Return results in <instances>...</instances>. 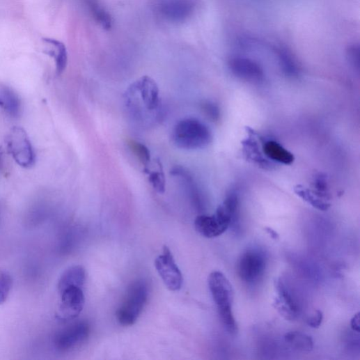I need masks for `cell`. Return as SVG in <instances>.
Listing matches in <instances>:
<instances>
[{"mask_svg":"<svg viewBox=\"0 0 360 360\" xmlns=\"http://www.w3.org/2000/svg\"><path fill=\"white\" fill-rule=\"evenodd\" d=\"M86 280V271L81 265L70 267L59 278L57 287L58 293L70 287L83 288Z\"/></svg>","mask_w":360,"mask_h":360,"instance_id":"cell-15","label":"cell"},{"mask_svg":"<svg viewBox=\"0 0 360 360\" xmlns=\"http://www.w3.org/2000/svg\"><path fill=\"white\" fill-rule=\"evenodd\" d=\"M222 205L230 214L233 224L235 223L237 221L240 211V201L237 195L235 193L231 192L227 196Z\"/></svg>","mask_w":360,"mask_h":360,"instance_id":"cell-24","label":"cell"},{"mask_svg":"<svg viewBox=\"0 0 360 360\" xmlns=\"http://www.w3.org/2000/svg\"><path fill=\"white\" fill-rule=\"evenodd\" d=\"M196 230L206 238L218 237L225 233L230 228V224L218 214L199 215L194 222Z\"/></svg>","mask_w":360,"mask_h":360,"instance_id":"cell-11","label":"cell"},{"mask_svg":"<svg viewBox=\"0 0 360 360\" xmlns=\"http://www.w3.org/2000/svg\"><path fill=\"white\" fill-rule=\"evenodd\" d=\"M209 289L226 329L231 334H236L238 327L233 312L234 292L232 284L221 272H212L208 278Z\"/></svg>","mask_w":360,"mask_h":360,"instance_id":"cell-1","label":"cell"},{"mask_svg":"<svg viewBox=\"0 0 360 360\" xmlns=\"http://www.w3.org/2000/svg\"><path fill=\"white\" fill-rule=\"evenodd\" d=\"M265 155L271 160L285 165H291L295 162L294 155L274 141H268L263 146Z\"/></svg>","mask_w":360,"mask_h":360,"instance_id":"cell-16","label":"cell"},{"mask_svg":"<svg viewBox=\"0 0 360 360\" xmlns=\"http://www.w3.org/2000/svg\"><path fill=\"white\" fill-rule=\"evenodd\" d=\"M285 341L294 348L309 352L313 348V341L312 338L300 331H290L284 336Z\"/></svg>","mask_w":360,"mask_h":360,"instance_id":"cell-17","label":"cell"},{"mask_svg":"<svg viewBox=\"0 0 360 360\" xmlns=\"http://www.w3.org/2000/svg\"><path fill=\"white\" fill-rule=\"evenodd\" d=\"M0 109L13 118L20 116L22 111V102L19 95L4 84H0Z\"/></svg>","mask_w":360,"mask_h":360,"instance_id":"cell-14","label":"cell"},{"mask_svg":"<svg viewBox=\"0 0 360 360\" xmlns=\"http://www.w3.org/2000/svg\"><path fill=\"white\" fill-rule=\"evenodd\" d=\"M265 230L272 239H274V240L279 239V236L278 233L273 229H272L270 228H266Z\"/></svg>","mask_w":360,"mask_h":360,"instance_id":"cell-30","label":"cell"},{"mask_svg":"<svg viewBox=\"0 0 360 360\" xmlns=\"http://www.w3.org/2000/svg\"><path fill=\"white\" fill-rule=\"evenodd\" d=\"M60 302L56 313L58 320L66 322L77 318L85 306L82 288L70 287L59 293Z\"/></svg>","mask_w":360,"mask_h":360,"instance_id":"cell-5","label":"cell"},{"mask_svg":"<svg viewBox=\"0 0 360 360\" xmlns=\"http://www.w3.org/2000/svg\"><path fill=\"white\" fill-rule=\"evenodd\" d=\"M277 297L274 299V306L285 320H295L299 314V307L290 290L281 280L275 281Z\"/></svg>","mask_w":360,"mask_h":360,"instance_id":"cell-10","label":"cell"},{"mask_svg":"<svg viewBox=\"0 0 360 360\" xmlns=\"http://www.w3.org/2000/svg\"><path fill=\"white\" fill-rule=\"evenodd\" d=\"M228 63L232 73L242 81L255 84L261 82L264 79L262 67L252 59L235 56L231 58Z\"/></svg>","mask_w":360,"mask_h":360,"instance_id":"cell-9","label":"cell"},{"mask_svg":"<svg viewBox=\"0 0 360 360\" xmlns=\"http://www.w3.org/2000/svg\"><path fill=\"white\" fill-rule=\"evenodd\" d=\"M295 191L303 200L320 210L326 211L331 206L329 203L305 187L298 185L295 187Z\"/></svg>","mask_w":360,"mask_h":360,"instance_id":"cell-19","label":"cell"},{"mask_svg":"<svg viewBox=\"0 0 360 360\" xmlns=\"http://www.w3.org/2000/svg\"><path fill=\"white\" fill-rule=\"evenodd\" d=\"M159 170L157 171H150L148 168H145L143 172L148 175V180L153 188L159 194H164L166 191V177L162 162L157 161Z\"/></svg>","mask_w":360,"mask_h":360,"instance_id":"cell-21","label":"cell"},{"mask_svg":"<svg viewBox=\"0 0 360 360\" xmlns=\"http://www.w3.org/2000/svg\"><path fill=\"white\" fill-rule=\"evenodd\" d=\"M201 109L203 114L212 122L218 121L220 118V109L215 104L205 101L201 104Z\"/></svg>","mask_w":360,"mask_h":360,"instance_id":"cell-25","label":"cell"},{"mask_svg":"<svg viewBox=\"0 0 360 360\" xmlns=\"http://www.w3.org/2000/svg\"><path fill=\"white\" fill-rule=\"evenodd\" d=\"M350 327L352 331L359 333L360 331V324H359V313L355 314L350 321Z\"/></svg>","mask_w":360,"mask_h":360,"instance_id":"cell-29","label":"cell"},{"mask_svg":"<svg viewBox=\"0 0 360 360\" xmlns=\"http://www.w3.org/2000/svg\"><path fill=\"white\" fill-rule=\"evenodd\" d=\"M13 284V277L6 271L0 270V306L4 304L10 296Z\"/></svg>","mask_w":360,"mask_h":360,"instance_id":"cell-23","label":"cell"},{"mask_svg":"<svg viewBox=\"0 0 360 360\" xmlns=\"http://www.w3.org/2000/svg\"><path fill=\"white\" fill-rule=\"evenodd\" d=\"M155 267L170 291L178 292L181 290L183 276L167 246H164L163 253L156 259Z\"/></svg>","mask_w":360,"mask_h":360,"instance_id":"cell-8","label":"cell"},{"mask_svg":"<svg viewBox=\"0 0 360 360\" xmlns=\"http://www.w3.org/2000/svg\"><path fill=\"white\" fill-rule=\"evenodd\" d=\"M90 333V325L86 322L71 324L56 335L54 341L55 348L61 352L77 349L86 342Z\"/></svg>","mask_w":360,"mask_h":360,"instance_id":"cell-6","label":"cell"},{"mask_svg":"<svg viewBox=\"0 0 360 360\" xmlns=\"http://www.w3.org/2000/svg\"><path fill=\"white\" fill-rule=\"evenodd\" d=\"M88 5L95 19L104 29L109 30L112 24L110 15L100 7L95 0H88Z\"/></svg>","mask_w":360,"mask_h":360,"instance_id":"cell-22","label":"cell"},{"mask_svg":"<svg viewBox=\"0 0 360 360\" xmlns=\"http://www.w3.org/2000/svg\"><path fill=\"white\" fill-rule=\"evenodd\" d=\"M148 297V285L145 281L137 280L132 283L117 311L116 318L118 322L125 327L133 325L145 308Z\"/></svg>","mask_w":360,"mask_h":360,"instance_id":"cell-3","label":"cell"},{"mask_svg":"<svg viewBox=\"0 0 360 360\" xmlns=\"http://www.w3.org/2000/svg\"><path fill=\"white\" fill-rule=\"evenodd\" d=\"M347 56L350 65L357 71L359 70V47L353 45L348 47Z\"/></svg>","mask_w":360,"mask_h":360,"instance_id":"cell-26","label":"cell"},{"mask_svg":"<svg viewBox=\"0 0 360 360\" xmlns=\"http://www.w3.org/2000/svg\"><path fill=\"white\" fill-rule=\"evenodd\" d=\"M266 264L263 253L256 249L247 250L238 260V275L243 281L253 283L263 276Z\"/></svg>","mask_w":360,"mask_h":360,"instance_id":"cell-7","label":"cell"},{"mask_svg":"<svg viewBox=\"0 0 360 360\" xmlns=\"http://www.w3.org/2000/svg\"><path fill=\"white\" fill-rule=\"evenodd\" d=\"M9 154L22 168L30 169L35 165L36 154L26 131L22 127H13L6 138Z\"/></svg>","mask_w":360,"mask_h":360,"instance_id":"cell-4","label":"cell"},{"mask_svg":"<svg viewBox=\"0 0 360 360\" xmlns=\"http://www.w3.org/2000/svg\"><path fill=\"white\" fill-rule=\"evenodd\" d=\"M315 188L317 190L316 194L320 198L327 197L326 191L327 190V180L322 175H319L315 180ZM324 199V198H323Z\"/></svg>","mask_w":360,"mask_h":360,"instance_id":"cell-27","label":"cell"},{"mask_svg":"<svg viewBox=\"0 0 360 360\" xmlns=\"http://www.w3.org/2000/svg\"><path fill=\"white\" fill-rule=\"evenodd\" d=\"M131 88L139 93L142 102L149 111H155L159 106V89L156 81L145 76L134 82Z\"/></svg>","mask_w":360,"mask_h":360,"instance_id":"cell-12","label":"cell"},{"mask_svg":"<svg viewBox=\"0 0 360 360\" xmlns=\"http://www.w3.org/2000/svg\"><path fill=\"white\" fill-rule=\"evenodd\" d=\"M45 52L54 60L56 73L61 75L68 64V52L65 45L61 41L45 38L42 39Z\"/></svg>","mask_w":360,"mask_h":360,"instance_id":"cell-13","label":"cell"},{"mask_svg":"<svg viewBox=\"0 0 360 360\" xmlns=\"http://www.w3.org/2000/svg\"><path fill=\"white\" fill-rule=\"evenodd\" d=\"M171 138L177 148L194 150L208 147L212 142V135L210 128L201 121L187 118L175 125Z\"/></svg>","mask_w":360,"mask_h":360,"instance_id":"cell-2","label":"cell"},{"mask_svg":"<svg viewBox=\"0 0 360 360\" xmlns=\"http://www.w3.org/2000/svg\"><path fill=\"white\" fill-rule=\"evenodd\" d=\"M323 313L320 310H316L307 320V324L312 328L318 329L322 324Z\"/></svg>","mask_w":360,"mask_h":360,"instance_id":"cell-28","label":"cell"},{"mask_svg":"<svg viewBox=\"0 0 360 360\" xmlns=\"http://www.w3.org/2000/svg\"><path fill=\"white\" fill-rule=\"evenodd\" d=\"M276 52L285 73L292 77L297 75L299 68L292 53L283 47H277Z\"/></svg>","mask_w":360,"mask_h":360,"instance_id":"cell-18","label":"cell"},{"mask_svg":"<svg viewBox=\"0 0 360 360\" xmlns=\"http://www.w3.org/2000/svg\"><path fill=\"white\" fill-rule=\"evenodd\" d=\"M127 143L130 150L136 159L143 166L148 168L151 162V153L148 147L143 143L132 139H128Z\"/></svg>","mask_w":360,"mask_h":360,"instance_id":"cell-20","label":"cell"}]
</instances>
